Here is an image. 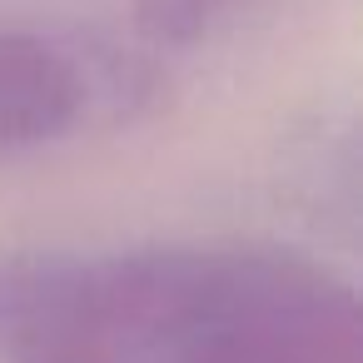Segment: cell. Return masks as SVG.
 <instances>
[{
  "instance_id": "cell-1",
  "label": "cell",
  "mask_w": 363,
  "mask_h": 363,
  "mask_svg": "<svg viewBox=\"0 0 363 363\" xmlns=\"http://www.w3.org/2000/svg\"><path fill=\"white\" fill-rule=\"evenodd\" d=\"M85 105V70L35 30L0 26V150L55 140Z\"/></svg>"
},
{
  "instance_id": "cell-2",
  "label": "cell",
  "mask_w": 363,
  "mask_h": 363,
  "mask_svg": "<svg viewBox=\"0 0 363 363\" xmlns=\"http://www.w3.org/2000/svg\"><path fill=\"white\" fill-rule=\"evenodd\" d=\"M234 0H130L135 30L155 45H194L204 40Z\"/></svg>"
}]
</instances>
